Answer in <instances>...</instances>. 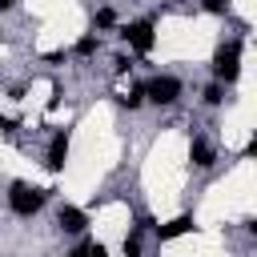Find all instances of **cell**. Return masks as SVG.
<instances>
[{"mask_svg": "<svg viewBox=\"0 0 257 257\" xmlns=\"http://www.w3.org/2000/svg\"><path fill=\"white\" fill-rule=\"evenodd\" d=\"M44 201H48V193H44V189H36V185H24V181H16V185H12V193H8V209H12L16 217H32Z\"/></svg>", "mask_w": 257, "mask_h": 257, "instance_id": "1", "label": "cell"}, {"mask_svg": "<svg viewBox=\"0 0 257 257\" xmlns=\"http://www.w3.org/2000/svg\"><path fill=\"white\" fill-rule=\"evenodd\" d=\"M237 72H241V44L237 40H229L225 48H217V56H213V76L217 80H225V84H233L237 80Z\"/></svg>", "mask_w": 257, "mask_h": 257, "instance_id": "2", "label": "cell"}, {"mask_svg": "<svg viewBox=\"0 0 257 257\" xmlns=\"http://www.w3.org/2000/svg\"><path fill=\"white\" fill-rule=\"evenodd\" d=\"M145 96H149L153 104H173V100L181 96V80H177V76H153V80L145 84Z\"/></svg>", "mask_w": 257, "mask_h": 257, "instance_id": "3", "label": "cell"}, {"mask_svg": "<svg viewBox=\"0 0 257 257\" xmlns=\"http://www.w3.org/2000/svg\"><path fill=\"white\" fill-rule=\"evenodd\" d=\"M120 36H124L128 48H137V52H149V48H153V24H149V20H133Z\"/></svg>", "mask_w": 257, "mask_h": 257, "instance_id": "4", "label": "cell"}, {"mask_svg": "<svg viewBox=\"0 0 257 257\" xmlns=\"http://www.w3.org/2000/svg\"><path fill=\"white\" fill-rule=\"evenodd\" d=\"M64 157H68V133H56V137L48 141V153H44V165H48L52 173H60V169H64Z\"/></svg>", "mask_w": 257, "mask_h": 257, "instance_id": "5", "label": "cell"}, {"mask_svg": "<svg viewBox=\"0 0 257 257\" xmlns=\"http://www.w3.org/2000/svg\"><path fill=\"white\" fill-rule=\"evenodd\" d=\"M56 221H60V229H64V233H80V229L88 225V217H84V209H76V205H60V213H56Z\"/></svg>", "mask_w": 257, "mask_h": 257, "instance_id": "6", "label": "cell"}, {"mask_svg": "<svg viewBox=\"0 0 257 257\" xmlns=\"http://www.w3.org/2000/svg\"><path fill=\"white\" fill-rule=\"evenodd\" d=\"M189 229H193V217H177V221H169V225H157V237L169 241V237H181V233H189Z\"/></svg>", "mask_w": 257, "mask_h": 257, "instance_id": "7", "label": "cell"}, {"mask_svg": "<svg viewBox=\"0 0 257 257\" xmlns=\"http://www.w3.org/2000/svg\"><path fill=\"white\" fill-rule=\"evenodd\" d=\"M193 165H201V169L213 165V149H209V141H193Z\"/></svg>", "mask_w": 257, "mask_h": 257, "instance_id": "8", "label": "cell"}, {"mask_svg": "<svg viewBox=\"0 0 257 257\" xmlns=\"http://www.w3.org/2000/svg\"><path fill=\"white\" fill-rule=\"evenodd\" d=\"M124 257H141V237H124Z\"/></svg>", "mask_w": 257, "mask_h": 257, "instance_id": "9", "label": "cell"}, {"mask_svg": "<svg viewBox=\"0 0 257 257\" xmlns=\"http://www.w3.org/2000/svg\"><path fill=\"white\" fill-rule=\"evenodd\" d=\"M76 52H80V56H88V52H96V36H84V40L76 44Z\"/></svg>", "mask_w": 257, "mask_h": 257, "instance_id": "10", "label": "cell"}, {"mask_svg": "<svg viewBox=\"0 0 257 257\" xmlns=\"http://www.w3.org/2000/svg\"><path fill=\"white\" fill-rule=\"evenodd\" d=\"M205 100H209V104H221V84H209V88H205Z\"/></svg>", "mask_w": 257, "mask_h": 257, "instance_id": "11", "label": "cell"}, {"mask_svg": "<svg viewBox=\"0 0 257 257\" xmlns=\"http://www.w3.org/2000/svg\"><path fill=\"white\" fill-rule=\"evenodd\" d=\"M84 249H88V257H108V249H104V245H100V241H88V245H84Z\"/></svg>", "mask_w": 257, "mask_h": 257, "instance_id": "12", "label": "cell"}, {"mask_svg": "<svg viewBox=\"0 0 257 257\" xmlns=\"http://www.w3.org/2000/svg\"><path fill=\"white\" fill-rule=\"evenodd\" d=\"M84 245H88V241H84ZM84 245H80V249H72L68 257H88V249H84Z\"/></svg>", "mask_w": 257, "mask_h": 257, "instance_id": "13", "label": "cell"}, {"mask_svg": "<svg viewBox=\"0 0 257 257\" xmlns=\"http://www.w3.org/2000/svg\"><path fill=\"white\" fill-rule=\"evenodd\" d=\"M12 4H16V0H0V8H12Z\"/></svg>", "mask_w": 257, "mask_h": 257, "instance_id": "14", "label": "cell"}]
</instances>
